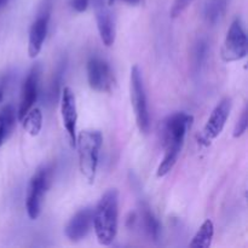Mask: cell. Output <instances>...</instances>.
<instances>
[{
    "label": "cell",
    "instance_id": "30bf717a",
    "mask_svg": "<svg viewBox=\"0 0 248 248\" xmlns=\"http://www.w3.org/2000/svg\"><path fill=\"white\" fill-rule=\"evenodd\" d=\"M61 114H62L63 126L69 137L70 145L75 148L77 143V123H78V110L75 94L70 87H64L62 90L61 97Z\"/></svg>",
    "mask_w": 248,
    "mask_h": 248
},
{
    "label": "cell",
    "instance_id": "603a6c76",
    "mask_svg": "<svg viewBox=\"0 0 248 248\" xmlns=\"http://www.w3.org/2000/svg\"><path fill=\"white\" fill-rule=\"evenodd\" d=\"M2 97H4V89H2V85H0V103L2 101Z\"/></svg>",
    "mask_w": 248,
    "mask_h": 248
},
{
    "label": "cell",
    "instance_id": "8992f818",
    "mask_svg": "<svg viewBox=\"0 0 248 248\" xmlns=\"http://www.w3.org/2000/svg\"><path fill=\"white\" fill-rule=\"evenodd\" d=\"M194 118L186 113H174L170 115L162 125V140L166 145H183L184 138Z\"/></svg>",
    "mask_w": 248,
    "mask_h": 248
},
{
    "label": "cell",
    "instance_id": "7402d4cb",
    "mask_svg": "<svg viewBox=\"0 0 248 248\" xmlns=\"http://www.w3.org/2000/svg\"><path fill=\"white\" fill-rule=\"evenodd\" d=\"M123 1L127 2L130 5H138L140 2V0H123ZM114 2H115V0H108V6H111Z\"/></svg>",
    "mask_w": 248,
    "mask_h": 248
},
{
    "label": "cell",
    "instance_id": "ffe728a7",
    "mask_svg": "<svg viewBox=\"0 0 248 248\" xmlns=\"http://www.w3.org/2000/svg\"><path fill=\"white\" fill-rule=\"evenodd\" d=\"M90 0H72L70 5H72L73 9L78 12H84L86 11L87 7H89Z\"/></svg>",
    "mask_w": 248,
    "mask_h": 248
},
{
    "label": "cell",
    "instance_id": "d6986e66",
    "mask_svg": "<svg viewBox=\"0 0 248 248\" xmlns=\"http://www.w3.org/2000/svg\"><path fill=\"white\" fill-rule=\"evenodd\" d=\"M247 127H248V108H247V107H245V109H244V111H242L241 116H240L239 120H237L236 126H235L234 133H232V136H234L235 138L241 137V136L244 135L245 132H246Z\"/></svg>",
    "mask_w": 248,
    "mask_h": 248
},
{
    "label": "cell",
    "instance_id": "7a4b0ae2",
    "mask_svg": "<svg viewBox=\"0 0 248 248\" xmlns=\"http://www.w3.org/2000/svg\"><path fill=\"white\" fill-rule=\"evenodd\" d=\"M102 140L103 138L99 131L87 130L80 132L75 143V147H78V154H79L80 172L91 184L96 179Z\"/></svg>",
    "mask_w": 248,
    "mask_h": 248
},
{
    "label": "cell",
    "instance_id": "4fadbf2b",
    "mask_svg": "<svg viewBox=\"0 0 248 248\" xmlns=\"http://www.w3.org/2000/svg\"><path fill=\"white\" fill-rule=\"evenodd\" d=\"M93 224V211L92 208L80 210L65 227V235L70 241H80L91 230Z\"/></svg>",
    "mask_w": 248,
    "mask_h": 248
},
{
    "label": "cell",
    "instance_id": "277c9868",
    "mask_svg": "<svg viewBox=\"0 0 248 248\" xmlns=\"http://www.w3.org/2000/svg\"><path fill=\"white\" fill-rule=\"evenodd\" d=\"M130 91L131 102H132L133 109H135L138 128L142 133H148L150 130V116L149 110H148L147 94H145L142 74L137 65L132 67L131 69Z\"/></svg>",
    "mask_w": 248,
    "mask_h": 248
},
{
    "label": "cell",
    "instance_id": "44dd1931",
    "mask_svg": "<svg viewBox=\"0 0 248 248\" xmlns=\"http://www.w3.org/2000/svg\"><path fill=\"white\" fill-rule=\"evenodd\" d=\"M6 133H5V130H4V124H2V120L1 118H0V147L2 145V143H4V140H6Z\"/></svg>",
    "mask_w": 248,
    "mask_h": 248
},
{
    "label": "cell",
    "instance_id": "52a82bcc",
    "mask_svg": "<svg viewBox=\"0 0 248 248\" xmlns=\"http://www.w3.org/2000/svg\"><path fill=\"white\" fill-rule=\"evenodd\" d=\"M51 7H52L51 0H45L39 10L38 17L31 24L28 41V55L31 58H35L43 48V44L45 41L46 34H47Z\"/></svg>",
    "mask_w": 248,
    "mask_h": 248
},
{
    "label": "cell",
    "instance_id": "5bb4252c",
    "mask_svg": "<svg viewBox=\"0 0 248 248\" xmlns=\"http://www.w3.org/2000/svg\"><path fill=\"white\" fill-rule=\"evenodd\" d=\"M213 236H215V225L211 219H206L194 235L193 240L189 244L191 248H208L212 244Z\"/></svg>",
    "mask_w": 248,
    "mask_h": 248
},
{
    "label": "cell",
    "instance_id": "5b68a950",
    "mask_svg": "<svg viewBox=\"0 0 248 248\" xmlns=\"http://www.w3.org/2000/svg\"><path fill=\"white\" fill-rule=\"evenodd\" d=\"M248 40L242 22L235 19L228 31L222 47V58L224 62H236L247 56Z\"/></svg>",
    "mask_w": 248,
    "mask_h": 248
},
{
    "label": "cell",
    "instance_id": "8fae6325",
    "mask_svg": "<svg viewBox=\"0 0 248 248\" xmlns=\"http://www.w3.org/2000/svg\"><path fill=\"white\" fill-rule=\"evenodd\" d=\"M39 75H40V67L34 65L22 85L21 99H19V107L17 110V119L19 121L26 116V114L31 110L33 104L35 103L36 97H38Z\"/></svg>",
    "mask_w": 248,
    "mask_h": 248
},
{
    "label": "cell",
    "instance_id": "cb8c5ba5",
    "mask_svg": "<svg viewBox=\"0 0 248 248\" xmlns=\"http://www.w3.org/2000/svg\"><path fill=\"white\" fill-rule=\"evenodd\" d=\"M9 2V0H0V7H4Z\"/></svg>",
    "mask_w": 248,
    "mask_h": 248
},
{
    "label": "cell",
    "instance_id": "6da1fadb",
    "mask_svg": "<svg viewBox=\"0 0 248 248\" xmlns=\"http://www.w3.org/2000/svg\"><path fill=\"white\" fill-rule=\"evenodd\" d=\"M119 193L116 189L107 191L93 211V228L97 240L103 246L113 244L118 232Z\"/></svg>",
    "mask_w": 248,
    "mask_h": 248
},
{
    "label": "cell",
    "instance_id": "ba28073f",
    "mask_svg": "<svg viewBox=\"0 0 248 248\" xmlns=\"http://www.w3.org/2000/svg\"><path fill=\"white\" fill-rule=\"evenodd\" d=\"M230 110H232V101L229 98L222 99L217 104L203 127L202 136L200 138L202 144L208 145L222 133L227 120L229 119Z\"/></svg>",
    "mask_w": 248,
    "mask_h": 248
},
{
    "label": "cell",
    "instance_id": "3957f363",
    "mask_svg": "<svg viewBox=\"0 0 248 248\" xmlns=\"http://www.w3.org/2000/svg\"><path fill=\"white\" fill-rule=\"evenodd\" d=\"M51 186V169L44 166L39 169L29 181L28 190H27L26 207L28 217L31 220L38 219L41 212L43 199L47 189Z\"/></svg>",
    "mask_w": 248,
    "mask_h": 248
},
{
    "label": "cell",
    "instance_id": "7c38bea8",
    "mask_svg": "<svg viewBox=\"0 0 248 248\" xmlns=\"http://www.w3.org/2000/svg\"><path fill=\"white\" fill-rule=\"evenodd\" d=\"M94 14H96L97 28H98L99 35L102 41L106 46H111L115 41V22H114L113 14L104 0H93Z\"/></svg>",
    "mask_w": 248,
    "mask_h": 248
},
{
    "label": "cell",
    "instance_id": "9a60e30c",
    "mask_svg": "<svg viewBox=\"0 0 248 248\" xmlns=\"http://www.w3.org/2000/svg\"><path fill=\"white\" fill-rule=\"evenodd\" d=\"M21 121L23 123V128L26 130V132L35 137L40 133L41 127H43V114H41L40 109H31Z\"/></svg>",
    "mask_w": 248,
    "mask_h": 248
},
{
    "label": "cell",
    "instance_id": "ac0fdd59",
    "mask_svg": "<svg viewBox=\"0 0 248 248\" xmlns=\"http://www.w3.org/2000/svg\"><path fill=\"white\" fill-rule=\"evenodd\" d=\"M0 118H1L2 124H4V130L5 133H6V137H9L11 131L14 130L15 123H16L17 114L16 110H15L14 106L9 104V106L4 107L2 110L0 111Z\"/></svg>",
    "mask_w": 248,
    "mask_h": 248
},
{
    "label": "cell",
    "instance_id": "9c48e42d",
    "mask_svg": "<svg viewBox=\"0 0 248 248\" xmlns=\"http://www.w3.org/2000/svg\"><path fill=\"white\" fill-rule=\"evenodd\" d=\"M87 79L90 87L94 91L108 92L114 85V77L110 67L104 60L92 57L87 62Z\"/></svg>",
    "mask_w": 248,
    "mask_h": 248
},
{
    "label": "cell",
    "instance_id": "2e32d148",
    "mask_svg": "<svg viewBox=\"0 0 248 248\" xmlns=\"http://www.w3.org/2000/svg\"><path fill=\"white\" fill-rule=\"evenodd\" d=\"M143 222H144V227L145 230L148 232L149 236L152 237L154 241H157L160 236V223L159 220L155 218V216L153 215L152 211L149 210L148 207H145L143 210Z\"/></svg>",
    "mask_w": 248,
    "mask_h": 248
},
{
    "label": "cell",
    "instance_id": "e0dca14e",
    "mask_svg": "<svg viewBox=\"0 0 248 248\" xmlns=\"http://www.w3.org/2000/svg\"><path fill=\"white\" fill-rule=\"evenodd\" d=\"M225 0H210L205 7V17L210 23H215L219 19L225 10Z\"/></svg>",
    "mask_w": 248,
    "mask_h": 248
}]
</instances>
